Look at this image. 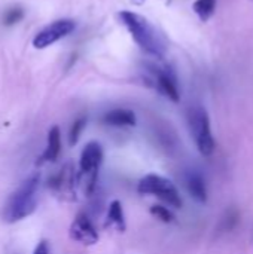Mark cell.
<instances>
[{"label":"cell","instance_id":"8fae6325","mask_svg":"<svg viewBox=\"0 0 253 254\" xmlns=\"http://www.w3.org/2000/svg\"><path fill=\"white\" fill-rule=\"evenodd\" d=\"M61 152V132L58 127H52L48 132V146L45 152L39 156L37 165L46 164V162H54Z\"/></svg>","mask_w":253,"mask_h":254},{"label":"cell","instance_id":"5bb4252c","mask_svg":"<svg viewBox=\"0 0 253 254\" xmlns=\"http://www.w3.org/2000/svg\"><path fill=\"white\" fill-rule=\"evenodd\" d=\"M216 1L218 0H195L192 4V9L198 15V18L203 22H206L213 16L216 10Z\"/></svg>","mask_w":253,"mask_h":254},{"label":"cell","instance_id":"2e32d148","mask_svg":"<svg viewBox=\"0 0 253 254\" xmlns=\"http://www.w3.org/2000/svg\"><path fill=\"white\" fill-rule=\"evenodd\" d=\"M85 125H86V118H79L72 125V129H70V134H69V140H70V144L72 146H75L79 141V137H81Z\"/></svg>","mask_w":253,"mask_h":254},{"label":"cell","instance_id":"7a4b0ae2","mask_svg":"<svg viewBox=\"0 0 253 254\" xmlns=\"http://www.w3.org/2000/svg\"><path fill=\"white\" fill-rule=\"evenodd\" d=\"M40 174H30L9 196L3 217L7 223H16L31 216L39 204Z\"/></svg>","mask_w":253,"mask_h":254},{"label":"cell","instance_id":"7c38bea8","mask_svg":"<svg viewBox=\"0 0 253 254\" xmlns=\"http://www.w3.org/2000/svg\"><path fill=\"white\" fill-rule=\"evenodd\" d=\"M103 122L110 127H134L137 119L130 109H113L103 116Z\"/></svg>","mask_w":253,"mask_h":254},{"label":"cell","instance_id":"277c9868","mask_svg":"<svg viewBox=\"0 0 253 254\" xmlns=\"http://www.w3.org/2000/svg\"><path fill=\"white\" fill-rule=\"evenodd\" d=\"M103 147L97 141H89L79 158V173H78V185L81 183L84 186V190L86 195H89L97 182L98 170L103 164Z\"/></svg>","mask_w":253,"mask_h":254},{"label":"cell","instance_id":"3957f363","mask_svg":"<svg viewBox=\"0 0 253 254\" xmlns=\"http://www.w3.org/2000/svg\"><path fill=\"white\" fill-rule=\"evenodd\" d=\"M186 122L198 152L204 156H210L215 152V138L212 135L210 118L206 109L201 106L189 107L186 112Z\"/></svg>","mask_w":253,"mask_h":254},{"label":"cell","instance_id":"e0dca14e","mask_svg":"<svg viewBox=\"0 0 253 254\" xmlns=\"http://www.w3.org/2000/svg\"><path fill=\"white\" fill-rule=\"evenodd\" d=\"M22 9L21 7H13V9H9L4 12V16H3V22L6 25H10V24H15V22H19L22 19Z\"/></svg>","mask_w":253,"mask_h":254},{"label":"cell","instance_id":"8992f818","mask_svg":"<svg viewBox=\"0 0 253 254\" xmlns=\"http://www.w3.org/2000/svg\"><path fill=\"white\" fill-rule=\"evenodd\" d=\"M76 185L78 173L72 162L64 164L48 182V188L52 195L61 201H76Z\"/></svg>","mask_w":253,"mask_h":254},{"label":"cell","instance_id":"30bf717a","mask_svg":"<svg viewBox=\"0 0 253 254\" xmlns=\"http://www.w3.org/2000/svg\"><path fill=\"white\" fill-rule=\"evenodd\" d=\"M185 188L188 193L200 204L207 202V188L206 180L201 173L195 170H189L185 173Z\"/></svg>","mask_w":253,"mask_h":254},{"label":"cell","instance_id":"4fadbf2b","mask_svg":"<svg viewBox=\"0 0 253 254\" xmlns=\"http://www.w3.org/2000/svg\"><path fill=\"white\" fill-rule=\"evenodd\" d=\"M107 225L115 226L118 232H125L127 223H125V216H124V208L121 201L115 199L109 204L107 210Z\"/></svg>","mask_w":253,"mask_h":254},{"label":"cell","instance_id":"9a60e30c","mask_svg":"<svg viewBox=\"0 0 253 254\" xmlns=\"http://www.w3.org/2000/svg\"><path fill=\"white\" fill-rule=\"evenodd\" d=\"M149 213H151L155 219H158L160 222H163V223H171V222H174L173 213H171L169 208H166L164 205L155 204V205L151 207Z\"/></svg>","mask_w":253,"mask_h":254},{"label":"cell","instance_id":"ac0fdd59","mask_svg":"<svg viewBox=\"0 0 253 254\" xmlns=\"http://www.w3.org/2000/svg\"><path fill=\"white\" fill-rule=\"evenodd\" d=\"M33 254H51L49 243H48L46 240H42V241L36 246V249H34Z\"/></svg>","mask_w":253,"mask_h":254},{"label":"cell","instance_id":"9c48e42d","mask_svg":"<svg viewBox=\"0 0 253 254\" xmlns=\"http://www.w3.org/2000/svg\"><path fill=\"white\" fill-rule=\"evenodd\" d=\"M69 235L73 241L84 246H94L98 243V232L94 228L92 222L88 219V216L84 213H79L75 217L73 223L70 225Z\"/></svg>","mask_w":253,"mask_h":254},{"label":"cell","instance_id":"6da1fadb","mask_svg":"<svg viewBox=\"0 0 253 254\" xmlns=\"http://www.w3.org/2000/svg\"><path fill=\"white\" fill-rule=\"evenodd\" d=\"M118 16L143 52L158 60H163L166 57L167 43L148 18L131 10H121Z\"/></svg>","mask_w":253,"mask_h":254},{"label":"cell","instance_id":"ba28073f","mask_svg":"<svg viewBox=\"0 0 253 254\" xmlns=\"http://www.w3.org/2000/svg\"><path fill=\"white\" fill-rule=\"evenodd\" d=\"M75 28H76V22L73 19H67V18L57 19L36 34V37L33 39V46L36 49L48 48L52 43L58 42L60 39L69 36L72 31H75Z\"/></svg>","mask_w":253,"mask_h":254},{"label":"cell","instance_id":"5b68a950","mask_svg":"<svg viewBox=\"0 0 253 254\" xmlns=\"http://www.w3.org/2000/svg\"><path fill=\"white\" fill-rule=\"evenodd\" d=\"M137 192L140 195H154L158 196L161 201L169 204L173 208L182 207L180 195L176 189V186L166 177L158 174H148L140 179L137 185Z\"/></svg>","mask_w":253,"mask_h":254},{"label":"cell","instance_id":"52a82bcc","mask_svg":"<svg viewBox=\"0 0 253 254\" xmlns=\"http://www.w3.org/2000/svg\"><path fill=\"white\" fill-rule=\"evenodd\" d=\"M148 71V85L157 89L161 95L167 97L173 103H179L180 100V91L177 85L176 73L170 67H157L151 65Z\"/></svg>","mask_w":253,"mask_h":254}]
</instances>
